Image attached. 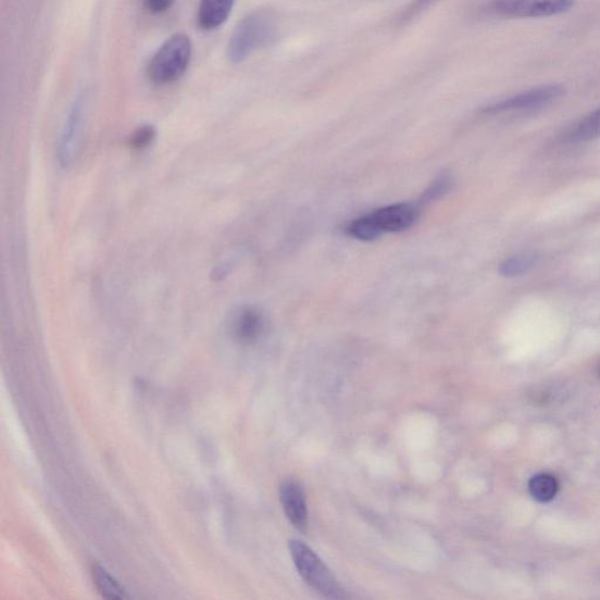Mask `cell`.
<instances>
[{"label": "cell", "mask_w": 600, "mask_h": 600, "mask_svg": "<svg viewBox=\"0 0 600 600\" xmlns=\"http://www.w3.org/2000/svg\"><path fill=\"white\" fill-rule=\"evenodd\" d=\"M155 138L157 128L152 125H143L132 133L128 139V146L133 150H145L153 145Z\"/></svg>", "instance_id": "9a60e30c"}, {"label": "cell", "mask_w": 600, "mask_h": 600, "mask_svg": "<svg viewBox=\"0 0 600 600\" xmlns=\"http://www.w3.org/2000/svg\"><path fill=\"white\" fill-rule=\"evenodd\" d=\"M452 178H450L449 176H441L437 179V182L433 183L429 188L423 193L420 202H422L423 204H427L434 202L435 200H439L450 190V188H452Z\"/></svg>", "instance_id": "2e32d148"}, {"label": "cell", "mask_w": 600, "mask_h": 600, "mask_svg": "<svg viewBox=\"0 0 600 600\" xmlns=\"http://www.w3.org/2000/svg\"><path fill=\"white\" fill-rule=\"evenodd\" d=\"M192 42L189 36L176 34L164 41L150 60L147 75L158 86H166L182 79L189 68Z\"/></svg>", "instance_id": "7a4b0ae2"}, {"label": "cell", "mask_w": 600, "mask_h": 600, "mask_svg": "<svg viewBox=\"0 0 600 600\" xmlns=\"http://www.w3.org/2000/svg\"><path fill=\"white\" fill-rule=\"evenodd\" d=\"M175 2L176 0H143L145 8L153 14L167 12Z\"/></svg>", "instance_id": "e0dca14e"}, {"label": "cell", "mask_w": 600, "mask_h": 600, "mask_svg": "<svg viewBox=\"0 0 600 600\" xmlns=\"http://www.w3.org/2000/svg\"><path fill=\"white\" fill-rule=\"evenodd\" d=\"M575 0H491L490 9L508 18H548L560 16Z\"/></svg>", "instance_id": "277c9868"}, {"label": "cell", "mask_w": 600, "mask_h": 600, "mask_svg": "<svg viewBox=\"0 0 600 600\" xmlns=\"http://www.w3.org/2000/svg\"><path fill=\"white\" fill-rule=\"evenodd\" d=\"M564 93L565 89L560 85L538 86L503 101L493 103L491 107L487 108L485 112L489 114H499L536 110L547 107L550 102L560 99Z\"/></svg>", "instance_id": "8992f818"}, {"label": "cell", "mask_w": 600, "mask_h": 600, "mask_svg": "<svg viewBox=\"0 0 600 600\" xmlns=\"http://www.w3.org/2000/svg\"><path fill=\"white\" fill-rule=\"evenodd\" d=\"M576 141H591L600 138V109L580 120L573 133Z\"/></svg>", "instance_id": "5bb4252c"}, {"label": "cell", "mask_w": 600, "mask_h": 600, "mask_svg": "<svg viewBox=\"0 0 600 600\" xmlns=\"http://www.w3.org/2000/svg\"><path fill=\"white\" fill-rule=\"evenodd\" d=\"M92 576L97 589L99 592L108 599H123L125 598V591L120 584L104 570L99 565H93Z\"/></svg>", "instance_id": "4fadbf2b"}, {"label": "cell", "mask_w": 600, "mask_h": 600, "mask_svg": "<svg viewBox=\"0 0 600 600\" xmlns=\"http://www.w3.org/2000/svg\"><path fill=\"white\" fill-rule=\"evenodd\" d=\"M529 491L535 500L539 502H549L558 495V479L549 474L536 475L530 479Z\"/></svg>", "instance_id": "8fae6325"}, {"label": "cell", "mask_w": 600, "mask_h": 600, "mask_svg": "<svg viewBox=\"0 0 600 600\" xmlns=\"http://www.w3.org/2000/svg\"><path fill=\"white\" fill-rule=\"evenodd\" d=\"M236 0H200L198 23L204 32H213L228 21Z\"/></svg>", "instance_id": "30bf717a"}, {"label": "cell", "mask_w": 600, "mask_h": 600, "mask_svg": "<svg viewBox=\"0 0 600 600\" xmlns=\"http://www.w3.org/2000/svg\"><path fill=\"white\" fill-rule=\"evenodd\" d=\"M538 258L535 253L525 252L505 260L500 266V273L504 277L513 278L530 272L536 266Z\"/></svg>", "instance_id": "7c38bea8"}, {"label": "cell", "mask_w": 600, "mask_h": 600, "mask_svg": "<svg viewBox=\"0 0 600 600\" xmlns=\"http://www.w3.org/2000/svg\"><path fill=\"white\" fill-rule=\"evenodd\" d=\"M279 499L285 515L295 528L307 533L309 527V513L305 493L302 487L293 479L285 482L279 489Z\"/></svg>", "instance_id": "ba28073f"}, {"label": "cell", "mask_w": 600, "mask_h": 600, "mask_svg": "<svg viewBox=\"0 0 600 600\" xmlns=\"http://www.w3.org/2000/svg\"><path fill=\"white\" fill-rule=\"evenodd\" d=\"M373 228L379 236L384 233H400L408 230L416 222L418 209L409 203L393 204L375 210L366 215Z\"/></svg>", "instance_id": "52a82bcc"}, {"label": "cell", "mask_w": 600, "mask_h": 600, "mask_svg": "<svg viewBox=\"0 0 600 600\" xmlns=\"http://www.w3.org/2000/svg\"><path fill=\"white\" fill-rule=\"evenodd\" d=\"M233 334L241 342L257 340L263 332L264 318L260 309L245 307L239 309L233 321Z\"/></svg>", "instance_id": "9c48e42d"}, {"label": "cell", "mask_w": 600, "mask_h": 600, "mask_svg": "<svg viewBox=\"0 0 600 600\" xmlns=\"http://www.w3.org/2000/svg\"><path fill=\"white\" fill-rule=\"evenodd\" d=\"M435 2H438V0H415L410 10L411 16L420 11H423L425 8H428Z\"/></svg>", "instance_id": "ac0fdd59"}, {"label": "cell", "mask_w": 600, "mask_h": 600, "mask_svg": "<svg viewBox=\"0 0 600 600\" xmlns=\"http://www.w3.org/2000/svg\"><path fill=\"white\" fill-rule=\"evenodd\" d=\"M289 549L299 576L310 588L326 597H341V589L336 577L316 552L296 539L290 541Z\"/></svg>", "instance_id": "3957f363"}, {"label": "cell", "mask_w": 600, "mask_h": 600, "mask_svg": "<svg viewBox=\"0 0 600 600\" xmlns=\"http://www.w3.org/2000/svg\"><path fill=\"white\" fill-rule=\"evenodd\" d=\"M87 101V92L85 91L74 99L65 117L62 132H60L57 154L59 163L64 168L72 166L75 157L78 154Z\"/></svg>", "instance_id": "5b68a950"}, {"label": "cell", "mask_w": 600, "mask_h": 600, "mask_svg": "<svg viewBox=\"0 0 600 600\" xmlns=\"http://www.w3.org/2000/svg\"><path fill=\"white\" fill-rule=\"evenodd\" d=\"M277 33L272 13L254 11L239 23L228 43V58L234 64H241L250 55L267 47Z\"/></svg>", "instance_id": "6da1fadb"}]
</instances>
